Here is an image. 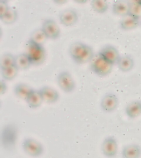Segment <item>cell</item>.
Returning a JSON list of instances; mask_svg holds the SVG:
<instances>
[{"mask_svg": "<svg viewBox=\"0 0 141 158\" xmlns=\"http://www.w3.org/2000/svg\"><path fill=\"white\" fill-rule=\"evenodd\" d=\"M32 65H40L46 59V51L44 46L36 44L29 40L27 43V52Z\"/></svg>", "mask_w": 141, "mask_h": 158, "instance_id": "cell-1", "label": "cell"}, {"mask_svg": "<svg viewBox=\"0 0 141 158\" xmlns=\"http://www.w3.org/2000/svg\"><path fill=\"white\" fill-rule=\"evenodd\" d=\"M113 65L99 56H95L91 62L90 69L95 75L100 77H105L110 73Z\"/></svg>", "mask_w": 141, "mask_h": 158, "instance_id": "cell-2", "label": "cell"}, {"mask_svg": "<svg viewBox=\"0 0 141 158\" xmlns=\"http://www.w3.org/2000/svg\"><path fill=\"white\" fill-rule=\"evenodd\" d=\"M22 148L28 155L32 157H39L44 153L43 144L33 138H27L22 144Z\"/></svg>", "mask_w": 141, "mask_h": 158, "instance_id": "cell-3", "label": "cell"}, {"mask_svg": "<svg viewBox=\"0 0 141 158\" xmlns=\"http://www.w3.org/2000/svg\"><path fill=\"white\" fill-rule=\"evenodd\" d=\"M57 82L59 87L65 93H71L74 91L76 84L71 74L67 71H62L57 77Z\"/></svg>", "mask_w": 141, "mask_h": 158, "instance_id": "cell-4", "label": "cell"}, {"mask_svg": "<svg viewBox=\"0 0 141 158\" xmlns=\"http://www.w3.org/2000/svg\"><path fill=\"white\" fill-rule=\"evenodd\" d=\"M41 29L48 39L56 40L59 38L61 30L59 25L53 19H48L43 23Z\"/></svg>", "mask_w": 141, "mask_h": 158, "instance_id": "cell-5", "label": "cell"}, {"mask_svg": "<svg viewBox=\"0 0 141 158\" xmlns=\"http://www.w3.org/2000/svg\"><path fill=\"white\" fill-rule=\"evenodd\" d=\"M98 54L112 65L117 64L121 57L119 51L114 46L106 45L99 51Z\"/></svg>", "mask_w": 141, "mask_h": 158, "instance_id": "cell-6", "label": "cell"}, {"mask_svg": "<svg viewBox=\"0 0 141 158\" xmlns=\"http://www.w3.org/2000/svg\"><path fill=\"white\" fill-rule=\"evenodd\" d=\"M118 144L114 136H108L104 140L101 145L103 154L108 157H114L117 154Z\"/></svg>", "mask_w": 141, "mask_h": 158, "instance_id": "cell-7", "label": "cell"}, {"mask_svg": "<svg viewBox=\"0 0 141 158\" xmlns=\"http://www.w3.org/2000/svg\"><path fill=\"white\" fill-rule=\"evenodd\" d=\"M88 45L81 42H76L71 44L69 48V54L71 58L77 64L79 63L84 55Z\"/></svg>", "mask_w": 141, "mask_h": 158, "instance_id": "cell-8", "label": "cell"}, {"mask_svg": "<svg viewBox=\"0 0 141 158\" xmlns=\"http://www.w3.org/2000/svg\"><path fill=\"white\" fill-rule=\"evenodd\" d=\"M119 104V99L115 94L108 93L104 96L101 101L100 106L103 111L110 113L114 111Z\"/></svg>", "mask_w": 141, "mask_h": 158, "instance_id": "cell-9", "label": "cell"}, {"mask_svg": "<svg viewBox=\"0 0 141 158\" xmlns=\"http://www.w3.org/2000/svg\"><path fill=\"white\" fill-rule=\"evenodd\" d=\"M59 19L62 25L69 27L74 25L77 22L78 14L74 9H67L60 13Z\"/></svg>", "mask_w": 141, "mask_h": 158, "instance_id": "cell-10", "label": "cell"}, {"mask_svg": "<svg viewBox=\"0 0 141 158\" xmlns=\"http://www.w3.org/2000/svg\"><path fill=\"white\" fill-rule=\"evenodd\" d=\"M43 101L48 103H54L59 99V93L56 89L49 86H44L39 89Z\"/></svg>", "mask_w": 141, "mask_h": 158, "instance_id": "cell-11", "label": "cell"}, {"mask_svg": "<svg viewBox=\"0 0 141 158\" xmlns=\"http://www.w3.org/2000/svg\"><path fill=\"white\" fill-rule=\"evenodd\" d=\"M123 158H139L141 156V147L136 144L125 146L122 151Z\"/></svg>", "mask_w": 141, "mask_h": 158, "instance_id": "cell-12", "label": "cell"}, {"mask_svg": "<svg viewBox=\"0 0 141 158\" xmlns=\"http://www.w3.org/2000/svg\"><path fill=\"white\" fill-rule=\"evenodd\" d=\"M30 108L36 109L39 107L44 102L39 90H33L32 91L25 99Z\"/></svg>", "mask_w": 141, "mask_h": 158, "instance_id": "cell-13", "label": "cell"}, {"mask_svg": "<svg viewBox=\"0 0 141 158\" xmlns=\"http://www.w3.org/2000/svg\"><path fill=\"white\" fill-rule=\"evenodd\" d=\"M127 117L131 119H134L141 115V101H132L129 103L125 109Z\"/></svg>", "mask_w": 141, "mask_h": 158, "instance_id": "cell-14", "label": "cell"}, {"mask_svg": "<svg viewBox=\"0 0 141 158\" xmlns=\"http://www.w3.org/2000/svg\"><path fill=\"white\" fill-rule=\"evenodd\" d=\"M128 1H122V0L115 2L112 7V12L114 14L122 17L128 16Z\"/></svg>", "mask_w": 141, "mask_h": 158, "instance_id": "cell-15", "label": "cell"}, {"mask_svg": "<svg viewBox=\"0 0 141 158\" xmlns=\"http://www.w3.org/2000/svg\"><path fill=\"white\" fill-rule=\"evenodd\" d=\"M33 89V88L27 84L19 83L15 86L14 88V93L17 97L25 101L29 94L32 92Z\"/></svg>", "mask_w": 141, "mask_h": 158, "instance_id": "cell-16", "label": "cell"}, {"mask_svg": "<svg viewBox=\"0 0 141 158\" xmlns=\"http://www.w3.org/2000/svg\"><path fill=\"white\" fill-rule=\"evenodd\" d=\"M117 64L119 69L121 71L128 72L133 68L134 60L129 56H123L120 58Z\"/></svg>", "mask_w": 141, "mask_h": 158, "instance_id": "cell-17", "label": "cell"}, {"mask_svg": "<svg viewBox=\"0 0 141 158\" xmlns=\"http://www.w3.org/2000/svg\"><path fill=\"white\" fill-rule=\"evenodd\" d=\"M15 65L19 70H26L32 65L29 56L26 53H20L15 56Z\"/></svg>", "mask_w": 141, "mask_h": 158, "instance_id": "cell-18", "label": "cell"}, {"mask_svg": "<svg viewBox=\"0 0 141 158\" xmlns=\"http://www.w3.org/2000/svg\"><path fill=\"white\" fill-rule=\"evenodd\" d=\"M140 25V20L129 16L125 17L120 22V26L123 30H131L137 28Z\"/></svg>", "mask_w": 141, "mask_h": 158, "instance_id": "cell-19", "label": "cell"}, {"mask_svg": "<svg viewBox=\"0 0 141 158\" xmlns=\"http://www.w3.org/2000/svg\"><path fill=\"white\" fill-rule=\"evenodd\" d=\"M129 3V9L128 16L135 19L141 18V4L139 1H130Z\"/></svg>", "mask_w": 141, "mask_h": 158, "instance_id": "cell-20", "label": "cell"}, {"mask_svg": "<svg viewBox=\"0 0 141 158\" xmlns=\"http://www.w3.org/2000/svg\"><path fill=\"white\" fill-rule=\"evenodd\" d=\"M18 18L17 10L13 7H10L7 13L2 17H0V20L5 24L9 25L14 23Z\"/></svg>", "mask_w": 141, "mask_h": 158, "instance_id": "cell-21", "label": "cell"}, {"mask_svg": "<svg viewBox=\"0 0 141 158\" xmlns=\"http://www.w3.org/2000/svg\"><path fill=\"white\" fill-rule=\"evenodd\" d=\"M15 57L9 53L3 54L0 58V67L1 70L15 65Z\"/></svg>", "mask_w": 141, "mask_h": 158, "instance_id": "cell-22", "label": "cell"}, {"mask_svg": "<svg viewBox=\"0 0 141 158\" xmlns=\"http://www.w3.org/2000/svg\"><path fill=\"white\" fill-rule=\"evenodd\" d=\"M19 69L15 65L1 70L3 79L5 81H11L17 76Z\"/></svg>", "mask_w": 141, "mask_h": 158, "instance_id": "cell-23", "label": "cell"}, {"mask_svg": "<svg viewBox=\"0 0 141 158\" xmlns=\"http://www.w3.org/2000/svg\"><path fill=\"white\" fill-rule=\"evenodd\" d=\"M92 9L98 13H104L109 8V4L105 1L103 0H93L91 3Z\"/></svg>", "mask_w": 141, "mask_h": 158, "instance_id": "cell-24", "label": "cell"}, {"mask_svg": "<svg viewBox=\"0 0 141 158\" xmlns=\"http://www.w3.org/2000/svg\"><path fill=\"white\" fill-rule=\"evenodd\" d=\"M47 39L48 38L42 29H39L33 31L29 40L36 44L43 46Z\"/></svg>", "mask_w": 141, "mask_h": 158, "instance_id": "cell-25", "label": "cell"}, {"mask_svg": "<svg viewBox=\"0 0 141 158\" xmlns=\"http://www.w3.org/2000/svg\"><path fill=\"white\" fill-rule=\"evenodd\" d=\"M10 7L6 0H0V17H2L9 9Z\"/></svg>", "mask_w": 141, "mask_h": 158, "instance_id": "cell-26", "label": "cell"}, {"mask_svg": "<svg viewBox=\"0 0 141 158\" xmlns=\"http://www.w3.org/2000/svg\"><path fill=\"white\" fill-rule=\"evenodd\" d=\"M7 89V86L5 80H1L0 81V93H1V94H3L6 93Z\"/></svg>", "mask_w": 141, "mask_h": 158, "instance_id": "cell-27", "label": "cell"}, {"mask_svg": "<svg viewBox=\"0 0 141 158\" xmlns=\"http://www.w3.org/2000/svg\"><path fill=\"white\" fill-rule=\"evenodd\" d=\"M140 25L141 26V18L140 19Z\"/></svg>", "mask_w": 141, "mask_h": 158, "instance_id": "cell-28", "label": "cell"}, {"mask_svg": "<svg viewBox=\"0 0 141 158\" xmlns=\"http://www.w3.org/2000/svg\"><path fill=\"white\" fill-rule=\"evenodd\" d=\"M139 2L140 3V4H141V0H140V1H139Z\"/></svg>", "mask_w": 141, "mask_h": 158, "instance_id": "cell-29", "label": "cell"}]
</instances>
